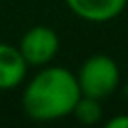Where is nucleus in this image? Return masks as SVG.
Here are the masks:
<instances>
[{"instance_id":"nucleus-1","label":"nucleus","mask_w":128,"mask_h":128,"mask_svg":"<svg viewBox=\"0 0 128 128\" xmlns=\"http://www.w3.org/2000/svg\"><path fill=\"white\" fill-rule=\"evenodd\" d=\"M80 96L82 92L76 74L68 68L46 64L26 82L22 92V110L36 122H54L72 116Z\"/></svg>"},{"instance_id":"nucleus-2","label":"nucleus","mask_w":128,"mask_h":128,"mask_svg":"<svg viewBox=\"0 0 128 128\" xmlns=\"http://www.w3.org/2000/svg\"><path fill=\"white\" fill-rule=\"evenodd\" d=\"M76 80L82 96H90L102 102L120 86V68L114 58L106 54H92L82 62Z\"/></svg>"},{"instance_id":"nucleus-3","label":"nucleus","mask_w":128,"mask_h":128,"mask_svg":"<svg viewBox=\"0 0 128 128\" xmlns=\"http://www.w3.org/2000/svg\"><path fill=\"white\" fill-rule=\"evenodd\" d=\"M18 48H20V52H22L28 66L42 68V66L50 64L54 60V56L58 54L60 38L50 26L38 24V26L28 28L22 34Z\"/></svg>"},{"instance_id":"nucleus-4","label":"nucleus","mask_w":128,"mask_h":128,"mask_svg":"<svg viewBox=\"0 0 128 128\" xmlns=\"http://www.w3.org/2000/svg\"><path fill=\"white\" fill-rule=\"evenodd\" d=\"M74 16L92 24H106L118 18L128 0H64Z\"/></svg>"},{"instance_id":"nucleus-5","label":"nucleus","mask_w":128,"mask_h":128,"mask_svg":"<svg viewBox=\"0 0 128 128\" xmlns=\"http://www.w3.org/2000/svg\"><path fill=\"white\" fill-rule=\"evenodd\" d=\"M28 64L18 46L0 42V90H12L26 80Z\"/></svg>"},{"instance_id":"nucleus-6","label":"nucleus","mask_w":128,"mask_h":128,"mask_svg":"<svg viewBox=\"0 0 128 128\" xmlns=\"http://www.w3.org/2000/svg\"><path fill=\"white\" fill-rule=\"evenodd\" d=\"M72 116H74L80 124H86V126H92V124L100 122V120H102L100 100L90 98V96H80V100L76 102V106H74V110H72Z\"/></svg>"},{"instance_id":"nucleus-7","label":"nucleus","mask_w":128,"mask_h":128,"mask_svg":"<svg viewBox=\"0 0 128 128\" xmlns=\"http://www.w3.org/2000/svg\"><path fill=\"white\" fill-rule=\"evenodd\" d=\"M106 128H128V114H118L106 122Z\"/></svg>"},{"instance_id":"nucleus-8","label":"nucleus","mask_w":128,"mask_h":128,"mask_svg":"<svg viewBox=\"0 0 128 128\" xmlns=\"http://www.w3.org/2000/svg\"><path fill=\"white\" fill-rule=\"evenodd\" d=\"M124 96H126V100H128V84H126V88H124Z\"/></svg>"}]
</instances>
